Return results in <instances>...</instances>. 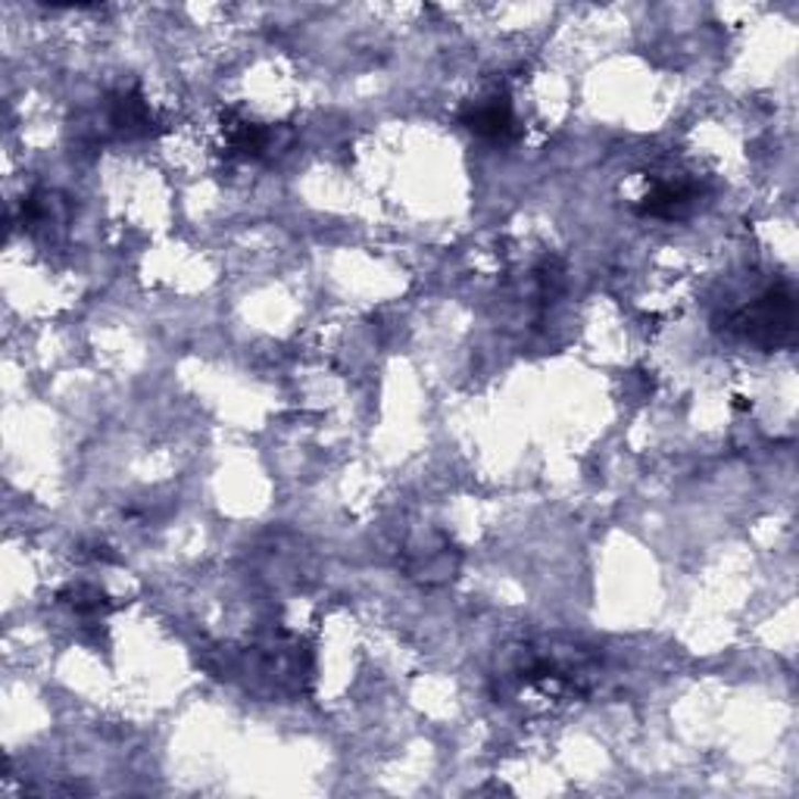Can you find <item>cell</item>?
I'll use <instances>...</instances> for the list:
<instances>
[{"label":"cell","instance_id":"3957f363","mask_svg":"<svg viewBox=\"0 0 799 799\" xmlns=\"http://www.w3.org/2000/svg\"><path fill=\"white\" fill-rule=\"evenodd\" d=\"M225 141H229V151L237 156H244V159H263V156L269 154L275 144H278V137H275L273 129L256 125V122H247V119L225 125Z\"/></svg>","mask_w":799,"mask_h":799},{"label":"cell","instance_id":"6da1fadb","mask_svg":"<svg viewBox=\"0 0 799 799\" xmlns=\"http://www.w3.org/2000/svg\"><path fill=\"white\" fill-rule=\"evenodd\" d=\"M731 329L756 344H778L794 329V297L784 288H772L753 307L737 312Z\"/></svg>","mask_w":799,"mask_h":799},{"label":"cell","instance_id":"277c9868","mask_svg":"<svg viewBox=\"0 0 799 799\" xmlns=\"http://www.w3.org/2000/svg\"><path fill=\"white\" fill-rule=\"evenodd\" d=\"M113 125H116L122 135H151L154 132V113L147 107V100L141 98L137 91H122L113 100Z\"/></svg>","mask_w":799,"mask_h":799},{"label":"cell","instance_id":"7a4b0ae2","mask_svg":"<svg viewBox=\"0 0 799 799\" xmlns=\"http://www.w3.org/2000/svg\"><path fill=\"white\" fill-rule=\"evenodd\" d=\"M463 125L471 135L488 137V141H509L515 135V116L507 98H490L481 103H471L463 113Z\"/></svg>","mask_w":799,"mask_h":799},{"label":"cell","instance_id":"8992f818","mask_svg":"<svg viewBox=\"0 0 799 799\" xmlns=\"http://www.w3.org/2000/svg\"><path fill=\"white\" fill-rule=\"evenodd\" d=\"M69 597H73L69 606H73L76 612H100V609H107L103 593H98V590H88V587H78V590H73Z\"/></svg>","mask_w":799,"mask_h":799},{"label":"cell","instance_id":"5b68a950","mask_svg":"<svg viewBox=\"0 0 799 799\" xmlns=\"http://www.w3.org/2000/svg\"><path fill=\"white\" fill-rule=\"evenodd\" d=\"M690 203H693V188L663 181V185H656V188L644 197L641 213L653 215V219H675V215H681Z\"/></svg>","mask_w":799,"mask_h":799}]
</instances>
